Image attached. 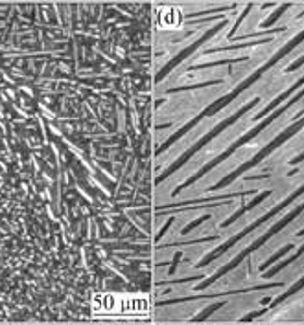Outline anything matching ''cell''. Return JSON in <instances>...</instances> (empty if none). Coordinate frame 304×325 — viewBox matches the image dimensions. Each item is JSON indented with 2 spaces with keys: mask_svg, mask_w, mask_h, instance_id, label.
I'll use <instances>...</instances> for the list:
<instances>
[{
  "mask_svg": "<svg viewBox=\"0 0 304 325\" xmlns=\"http://www.w3.org/2000/svg\"><path fill=\"white\" fill-rule=\"evenodd\" d=\"M0 46V322L54 309L128 228L144 189L128 101L57 46Z\"/></svg>",
  "mask_w": 304,
  "mask_h": 325,
  "instance_id": "1",
  "label": "cell"
}]
</instances>
